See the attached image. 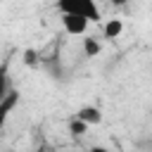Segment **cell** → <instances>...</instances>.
I'll list each match as a JSON object with an SVG mask.
<instances>
[{"label":"cell","mask_w":152,"mask_h":152,"mask_svg":"<svg viewBox=\"0 0 152 152\" xmlns=\"http://www.w3.org/2000/svg\"><path fill=\"white\" fill-rule=\"evenodd\" d=\"M10 95V83H7V69L0 66V100H5Z\"/></svg>","instance_id":"obj_7"},{"label":"cell","mask_w":152,"mask_h":152,"mask_svg":"<svg viewBox=\"0 0 152 152\" xmlns=\"http://www.w3.org/2000/svg\"><path fill=\"white\" fill-rule=\"evenodd\" d=\"M121 31H124V21H121V19H109V21L102 26V36H104V38H109V40L119 38V36H121Z\"/></svg>","instance_id":"obj_5"},{"label":"cell","mask_w":152,"mask_h":152,"mask_svg":"<svg viewBox=\"0 0 152 152\" xmlns=\"http://www.w3.org/2000/svg\"><path fill=\"white\" fill-rule=\"evenodd\" d=\"M57 10L64 14H81V17H88L90 21H97L100 19V7L95 0H57Z\"/></svg>","instance_id":"obj_1"},{"label":"cell","mask_w":152,"mask_h":152,"mask_svg":"<svg viewBox=\"0 0 152 152\" xmlns=\"http://www.w3.org/2000/svg\"><path fill=\"white\" fill-rule=\"evenodd\" d=\"M14 102H17V95L10 90V95L5 97V100H0V138H2V128H5V121H7V114H10V109L14 107Z\"/></svg>","instance_id":"obj_4"},{"label":"cell","mask_w":152,"mask_h":152,"mask_svg":"<svg viewBox=\"0 0 152 152\" xmlns=\"http://www.w3.org/2000/svg\"><path fill=\"white\" fill-rule=\"evenodd\" d=\"M83 52H86V57H95L100 52V43L95 38H83Z\"/></svg>","instance_id":"obj_6"},{"label":"cell","mask_w":152,"mask_h":152,"mask_svg":"<svg viewBox=\"0 0 152 152\" xmlns=\"http://www.w3.org/2000/svg\"><path fill=\"white\" fill-rule=\"evenodd\" d=\"M107 2H112V5H124L126 0H107Z\"/></svg>","instance_id":"obj_9"},{"label":"cell","mask_w":152,"mask_h":152,"mask_svg":"<svg viewBox=\"0 0 152 152\" xmlns=\"http://www.w3.org/2000/svg\"><path fill=\"white\" fill-rule=\"evenodd\" d=\"M86 128H88V124H86V121H81L78 116H76V119L71 121V126H69V131H71V133H76V135H78V133H83Z\"/></svg>","instance_id":"obj_8"},{"label":"cell","mask_w":152,"mask_h":152,"mask_svg":"<svg viewBox=\"0 0 152 152\" xmlns=\"http://www.w3.org/2000/svg\"><path fill=\"white\" fill-rule=\"evenodd\" d=\"M62 26H64V31H66L69 36H83V33L88 31V26H90V19H88V17H81V14H69V12H64V14H62Z\"/></svg>","instance_id":"obj_2"},{"label":"cell","mask_w":152,"mask_h":152,"mask_svg":"<svg viewBox=\"0 0 152 152\" xmlns=\"http://www.w3.org/2000/svg\"><path fill=\"white\" fill-rule=\"evenodd\" d=\"M76 116H78L81 121H86L88 126H95V124L102 121V112H100L97 107H81V109L76 112Z\"/></svg>","instance_id":"obj_3"}]
</instances>
